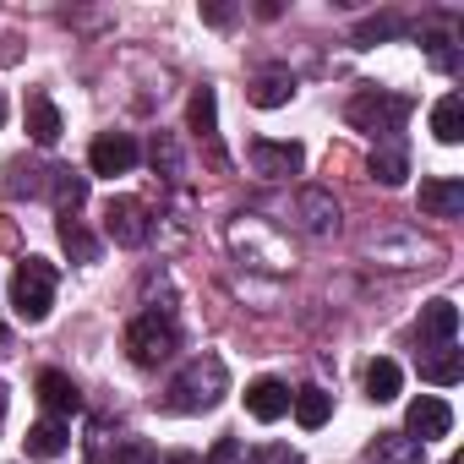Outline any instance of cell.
Returning <instances> with one entry per match:
<instances>
[{
    "label": "cell",
    "mask_w": 464,
    "mask_h": 464,
    "mask_svg": "<svg viewBox=\"0 0 464 464\" xmlns=\"http://www.w3.org/2000/svg\"><path fill=\"white\" fill-rule=\"evenodd\" d=\"M224 393H229V372H224V361H218V355H197V361L169 382L164 410H175V415H202V410H213Z\"/></svg>",
    "instance_id": "obj_1"
},
{
    "label": "cell",
    "mask_w": 464,
    "mask_h": 464,
    "mask_svg": "<svg viewBox=\"0 0 464 464\" xmlns=\"http://www.w3.org/2000/svg\"><path fill=\"white\" fill-rule=\"evenodd\" d=\"M50 306H55V268L44 257H23L12 274V312L23 323H44Z\"/></svg>",
    "instance_id": "obj_2"
},
{
    "label": "cell",
    "mask_w": 464,
    "mask_h": 464,
    "mask_svg": "<svg viewBox=\"0 0 464 464\" xmlns=\"http://www.w3.org/2000/svg\"><path fill=\"white\" fill-rule=\"evenodd\" d=\"M344 115H350V126H361V131H399L404 121H410V99H399V93H382V88H361L350 104H344Z\"/></svg>",
    "instance_id": "obj_3"
},
{
    "label": "cell",
    "mask_w": 464,
    "mask_h": 464,
    "mask_svg": "<svg viewBox=\"0 0 464 464\" xmlns=\"http://www.w3.org/2000/svg\"><path fill=\"white\" fill-rule=\"evenodd\" d=\"M126 355H131L137 366H159V361H169V355H175V323L159 317V312H142V317L126 328Z\"/></svg>",
    "instance_id": "obj_4"
},
{
    "label": "cell",
    "mask_w": 464,
    "mask_h": 464,
    "mask_svg": "<svg viewBox=\"0 0 464 464\" xmlns=\"http://www.w3.org/2000/svg\"><path fill=\"white\" fill-rule=\"evenodd\" d=\"M104 229L115 246H142L148 241V208L137 197H110L104 202Z\"/></svg>",
    "instance_id": "obj_5"
},
{
    "label": "cell",
    "mask_w": 464,
    "mask_h": 464,
    "mask_svg": "<svg viewBox=\"0 0 464 464\" xmlns=\"http://www.w3.org/2000/svg\"><path fill=\"white\" fill-rule=\"evenodd\" d=\"M246 159H252V169H257L263 180H290V175L306 164L301 142H268V137H257V142L246 148Z\"/></svg>",
    "instance_id": "obj_6"
},
{
    "label": "cell",
    "mask_w": 464,
    "mask_h": 464,
    "mask_svg": "<svg viewBox=\"0 0 464 464\" xmlns=\"http://www.w3.org/2000/svg\"><path fill=\"white\" fill-rule=\"evenodd\" d=\"M448 426H453V410H448L437 393H420V399L404 410V437H415L420 448H426L431 437H448Z\"/></svg>",
    "instance_id": "obj_7"
},
{
    "label": "cell",
    "mask_w": 464,
    "mask_h": 464,
    "mask_svg": "<svg viewBox=\"0 0 464 464\" xmlns=\"http://www.w3.org/2000/svg\"><path fill=\"white\" fill-rule=\"evenodd\" d=\"M88 169H93V175H126V169H137V142H131L126 131H104V137H93V148H88Z\"/></svg>",
    "instance_id": "obj_8"
},
{
    "label": "cell",
    "mask_w": 464,
    "mask_h": 464,
    "mask_svg": "<svg viewBox=\"0 0 464 464\" xmlns=\"http://www.w3.org/2000/svg\"><path fill=\"white\" fill-rule=\"evenodd\" d=\"M295 218H301L306 236H334V229H339V202H334V191H323V186H301V197H295Z\"/></svg>",
    "instance_id": "obj_9"
},
{
    "label": "cell",
    "mask_w": 464,
    "mask_h": 464,
    "mask_svg": "<svg viewBox=\"0 0 464 464\" xmlns=\"http://www.w3.org/2000/svg\"><path fill=\"white\" fill-rule=\"evenodd\" d=\"M246 99H252L257 110H285V104L295 99V72H290V66H263V72L246 82Z\"/></svg>",
    "instance_id": "obj_10"
},
{
    "label": "cell",
    "mask_w": 464,
    "mask_h": 464,
    "mask_svg": "<svg viewBox=\"0 0 464 464\" xmlns=\"http://www.w3.org/2000/svg\"><path fill=\"white\" fill-rule=\"evenodd\" d=\"M420 213L426 218H459L464 213V180H453V175L420 180Z\"/></svg>",
    "instance_id": "obj_11"
},
{
    "label": "cell",
    "mask_w": 464,
    "mask_h": 464,
    "mask_svg": "<svg viewBox=\"0 0 464 464\" xmlns=\"http://www.w3.org/2000/svg\"><path fill=\"white\" fill-rule=\"evenodd\" d=\"M246 415L263 420V426H274L279 415H290V388H285L279 377H257V382L246 388Z\"/></svg>",
    "instance_id": "obj_12"
},
{
    "label": "cell",
    "mask_w": 464,
    "mask_h": 464,
    "mask_svg": "<svg viewBox=\"0 0 464 464\" xmlns=\"http://www.w3.org/2000/svg\"><path fill=\"white\" fill-rule=\"evenodd\" d=\"M366 464H426V448L404 431H377V442L366 448Z\"/></svg>",
    "instance_id": "obj_13"
},
{
    "label": "cell",
    "mask_w": 464,
    "mask_h": 464,
    "mask_svg": "<svg viewBox=\"0 0 464 464\" xmlns=\"http://www.w3.org/2000/svg\"><path fill=\"white\" fill-rule=\"evenodd\" d=\"M39 399L50 404V415H55V420L82 410V393H77V382H72L66 372H39Z\"/></svg>",
    "instance_id": "obj_14"
},
{
    "label": "cell",
    "mask_w": 464,
    "mask_h": 464,
    "mask_svg": "<svg viewBox=\"0 0 464 464\" xmlns=\"http://www.w3.org/2000/svg\"><path fill=\"white\" fill-rule=\"evenodd\" d=\"M61 131H66V126H61V110H55L44 93H34V99H28V137H34L39 148H55Z\"/></svg>",
    "instance_id": "obj_15"
},
{
    "label": "cell",
    "mask_w": 464,
    "mask_h": 464,
    "mask_svg": "<svg viewBox=\"0 0 464 464\" xmlns=\"http://www.w3.org/2000/svg\"><path fill=\"white\" fill-rule=\"evenodd\" d=\"M459 334V306L453 301H431L420 312V344H453Z\"/></svg>",
    "instance_id": "obj_16"
},
{
    "label": "cell",
    "mask_w": 464,
    "mask_h": 464,
    "mask_svg": "<svg viewBox=\"0 0 464 464\" xmlns=\"http://www.w3.org/2000/svg\"><path fill=\"white\" fill-rule=\"evenodd\" d=\"M66 448H72V426H66V420L50 415V420L28 426V453H34V459H61Z\"/></svg>",
    "instance_id": "obj_17"
},
{
    "label": "cell",
    "mask_w": 464,
    "mask_h": 464,
    "mask_svg": "<svg viewBox=\"0 0 464 464\" xmlns=\"http://www.w3.org/2000/svg\"><path fill=\"white\" fill-rule=\"evenodd\" d=\"M366 169H372V180H377V186H404L410 159H404V148H399V142H382V148H372Z\"/></svg>",
    "instance_id": "obj_18"
},
{
    "label": "cell",
    "mask_w": 464,
    "mask_h": 464,
    "mask_svg": "<svg viewBox=\"0 0 464 464\" xmlns=\"http://www.w3.org/2000/svg\"><path fill=\"white\" fill-rule=\"evenodd\" d=\"M431 131H437V142H464V99L459 93H442L431 104Z\"/></svg>",
    "instance_id": "obj_19"
},
{
    "label": "cell",
    "mask_w": 464,
    "mask_h": 464,
    "mask_svg": "<svg viewBox=\"0 0 464 464\" xmlns=\"http://www.w3.org/2000/svg\"><path fill=\"white\" fill-rule=\"evenodd\" d=\"M420 377H426V382H437V388H453V382L464 377V350L437 344V355H431V361H420Z\"/></svg>",
    "instance_id": "obj_20"
},
{
    "label": "cell",
    "mask_w": 464,
    "mask_h": 464,
    "mask_svg": "<svg viewBox=\"0 0 464 464\" xmlns=\"http://www.w3.org/2000/svg\"><path fill=\"white\" fill-rule=\"evenodd\" d=\"M290 410H295V420H301L306 431H317V426H328L334 399H328L323 388H301V393H290Z\"/></svg>",
    "instance_id": "obj_21"
},
{
    "label": "cell",
    "mask_w": 464,
    "mask_h": 464,
    "mask_svg": "<svg viewBox=\"0 0 464 464\" xmlns=\"http://www.w3.org/2000/svg\"><path fill=\"white\" fill-rule=\"evenodd\" d=\"M399 388H404V372H399L393 361H372V366H366V399L388 404V399H399Z\"/></svg>",
    "instance_id": "obj_22"
},
{
    "label": "cell",
    "mask_w": 464,
    "mask_h": 464,
    "mask_svg": "<svg viewBox=\"0 0 464 464\" xmlns=\"http://www.w3.org/2000/svg\"><path fill=\"white\" fill-rule=\"evenodd\" d=\"M61 246H66L77 263H93V257H99V241L82 229V218H77V213H61Z\"/></svg>",
    "instance_id": "obj_23"
},
{
    "label": "cell",
    "mask_w": 464,
    "mask_h": 464,
    "mask_svg": "<svg viewBox=\"0 0 464 464\" xmlns=\"http://www.w3.org/2000/svg\"><path fill=\"white\" fill-rule=\"evenodd\" d=\"M186 121H191V131H197V137H208V142L218 137V131H213V126H218V99H213V88H197V93H191Z\"/></svg>",
    "instance_id": "obj_24"
},
{
    "label": "cell",
    "mask_w": 464,
    "mask_h": 464,
    "mask_svg": "<svg viewBox=\"0 0 464 464\" xmlns=\"http://www.w3.org/2000/svg\"><path fill=\"white\" fill-rule=\"evenodd\" d=\"M50 191H55L61 213H77V208H82V197H88V180H82L77 169H50Z\"/></svg>",
    "instance_id": "obj_25"
},
{
    "label": "cell",
    "mask_w": 464,
    "mask_h": 464,
    "mask_svg": "<svg viewBox=\"0 0 464 464\" xmlns=\"http://www.w3.org/2000/svg\"><path fill=\"white\" fill-rule=\"evenodd\" d=\"M399 28H404L399 17H372V23H361V28H355V44H377V39H393Z\"/></svg>",
    "instance_id": "obj_26"
},
{
    "label": "cell",
    "mask_w": 464,
    "mask_h": 464,
    "mask_svg": "<svg viewBox=\"0 0 464 464\" xmlns=\"http://www.w3.org/2000/svg\"><path fill=\"white\" fill-rule=\"evenodd\" d=\"M252 464H301V453H295V448H285V442H274V448H263Z\"/></svg>",
    "instance_id": "obj_27"
},
{
    "label": "cell",
    "mask_w": 464,
    "mask_h": 464,
    "mask_svg": "<svg viewBox=\"0 0 464 464\" xmlns=\"http://www.w3.org/2000/svg\"><path fill=\"white\" fill-rule=\"evenodd\" d=\"M153 164H164L169 175L180 169V164H175V142H169V137H159V142H153Z\"/></svg>",
    "instance_id": "obj_28"
},
{
    "label": "cell",
    "mask_w": 464,
    "mask_h": 464,
    "mask_svg": "<svg viewBox=\"0 0 464 464\" xmlns=\"http://www.w3.org/2000/svg\"><path fill=\"white\" fill-rule=\"evenodd\" d=\"M202 23H213V28H229V23H236V6H202Z\"/></svg>",
    "instance_id": "obj_29"
},
{
    "label": "cell",
    "mask_w": 464,
    "mask_h": 464,
    "mask_svg": "<svg viewBox=\"0 0 464 464\" xmlns=\"http://www.w3.org/2000/svg\"><path fill=\"white\" fill-rule=\"evenodd\" d=\"M169 464H202V459H197V453H175Z\"/></svg>",
    "instance_id": "obj_30"
},
{
    "label": "cell",
    "mask_w": 464,
    "mask_h": 464,
    "mask_svg": "<svg viewBox=\"0 0 464 464\" xmlns=\"http://www.w3.org/2000/svg\"><path fill=\"white\" fill-rule=\"evenodd\" d=\"M0 126H6V93H0Z\"/></svg>",
    "instance_id": "obj_31"
}]
</instances>
